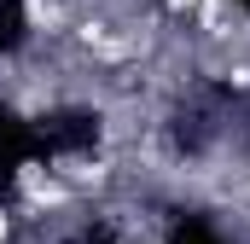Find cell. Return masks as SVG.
I'll return each instance as SVG.
<instances>
[{
	"mask_svg": "<svg viewBox=\"0 0 250 244\" xmlns=\"http://www.w3.org/2000/svg\"><path fill=\"white\" fill-rule=\"evenodd\" d=\"M23 12H29V29H53L59 23V6H47V0H29Z\"/></svg>",
	"mask_w": 250,
	"mask_h": 244,
	"instance_id": "6da1fadb",
	"label": "cell"
},
{
	"mask_svg": "<svg viewBox=\"0 0 250 244\" xmlns=\"http://www.w3.org/2000/svg\"><path fill=\"white\" fill-rule=\"evenodd\" d=\"M12 239V215H6V209H0V244Z\"/></svg>",
	"mask_w": 250,
	"mask_h": 244,
	"instance_id": "7a4b0ae2",
	"label": "cell"
},
{
	"mask_svg": "<svg viewBox=\"0 0 250 244\" xmlns=\"http://www.w3.org/2000/svg\"><path fill=\"white\" fill-rule=\"evenodd\" d=\"M163 6H169V12H187V6H198V0H163Z\"/></svg>",
	"mask_w": 250,
	"mask_h": 244,
	"instance_id": "3957f363",
	"label": "cell"
}]
</instances>
